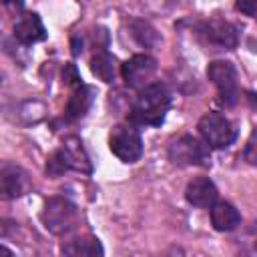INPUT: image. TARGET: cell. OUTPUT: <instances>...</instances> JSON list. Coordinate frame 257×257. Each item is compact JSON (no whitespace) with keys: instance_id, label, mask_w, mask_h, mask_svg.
<instances>
[{"instance_id":"8992f818","label":"cell","mask_w":257,"mask_h":257,"mask_svg":"<svg viewBox=\"0 0 257 257\" xmlns=\"http://www.w3.org/2000/svg\"><path fill=\"white\" fill-rule=\"evenodd\" d=\"M110 153L122 163H137L143 157V139L135 124H116L108 137Z\"/></svg>"},{"instance_id":"277c9868","label":"cell","mask_w":257,"mask_h":257,"mask_svg":"<svg viewBox=\"0 0 257 257\" xmlns=\"http://www.w3.org/2000/svg\"><path fill=\"white\" fill-rule=\"evenodd\" d=\"M199 42L207 48V50H233L237 46V28L221 18H211V20H203L197 24L195 28Z\"/></svg>"},{"instance_id":"8fae6325","label":"cell","mask_w":257,"mask_h":257,"mask_svg":"<svg viewBox=\"0 0 257 257\" xmlns=\"http://www.w3.org/2000/svg\"><path fill=\"white\" fill-rule=\"evenodd\" d=\"M12 30H14V38L24 46L36 44L46 38V28L36 12H26V14L18 16Z\"/></svg>"},{"instance_id":"5bb4252c","label":"cell","mask_w":257,"mask_h":257,"mask_svg":"<svg viewBox=\"0 0 257 257\" xmlns=\"http://www.w3.org/2000/svg\"><path fill=\"white\" fill-rule=\"evenodd\" d=\"M211 223L217 231L221 233H227V231H233L237 229V225L241 223V215L239 211L227 203V201H217L213 207H211Z\"/></svg>"},{"instance_id":"3957f363","label":"cell","mask_w":257,"mask_h":257,"mask_svg":"<svg viewBox=\"0 0 257 257\" xmlns=\"http://www.w3.org/2000/svg\"><path fill=\"white\" fill-rule=\"evenodd\" d=\"M169 161L177 167H209L211 151L205 141H199L193 135H183L175 139L167 149Z\"/></svg>"},{"instance_id":"e0dca14e","label":"cell","mask_w":257,"mask_h":257,"mask_svg":"<svg viewBox=\"0 0 257 257\" xmlns=\"http://www.w3.org/2000/svg\"><path fill=\"white\" fill-rule=\"evenodd\" d=\"M131 28H133V36H135L141 44L153 46V44L157 42V32H155V28H153L149 22H145V20H135Z\"/></svg>"},{"instance_id":"2e32d148","label":"cell","mask_w":257,"mask_h":257,"mask_svg":"<svg viewBox=\"0 0 257 257\" xmlns=\"http://www.w3.org/2000/svg\"><path fill=\"white\" fill-rule=\"evenodd\" d=\"M90 70L94 76H98L102 82H112L116 78V58L108 54L106 50H100L92 60H90Z\"/></svg>"},{"instance_id":"ac0fdd59","label":"cell","mask_w":257,"mask_h":257,"mask_svg":"<svg viewBox=\"0 0 257 257\" xmlns=\"http://www.w3.org/2000/svg\"><path fill=\"white\" fill-rule=\"evenodd\" d=\"M243 159L249 165L257 167V126L251 131V135L247 139V145H245V151H243Z\"/></svg>"},{"instance_id":"9c48e42d","label":"cell","mask_w":257,"mask_h":257,"mask_svg":"<svg viewBox=\"0 0 257 257\" xmlns=\"http://www.w3.org/2000/svg\"><path fill=\"white\" fill-rule=\"evenodd\" d=\"M157 72V60L149 54H135L120 66V74L126 82V86L137 88L139 92L153 84V76Z\"/></svg>"},{"instance_id":"ba28073f","label":"cell","mask_w":257,"mask_h":257,"mask_svg":"<svg viewBox=\"0 0 257 257\" xmlns=\"http://www.w3.org/2000/svg\"><path fill=\"white\" fill-rule=\"evenodd\" d=\"M209 80L215 84L219 102L225 106H233L239 100V82L237 70L229 60H213L207 68Z\"/></svg>"},{"instance_id":"7a4b0ae2","label":"cell","mask_w":257,"mask_h":257,"mask_svg":"<svg viewBox=\"0 0 257 257\" xmlns=\"http://www.w3.org/2000/svg\"><path fill=\"white\" fill-rule=\"evenodd\" d=\"M66 171H78L84 175L92 173V163L78 137H68L46 161V173L50 177H60Z\"/></svg>"},{"instance_id":"ffe728a7","label":"cell","mask_w":257,"mask_h":257,"mask_svg":"<svg viewBox=\"0 0 257 257\" xmlns=\"http://www.w3.org/2000/svg\"><path fill=\"white\" fill-rule=\"evenodd\" d=\"M0 253H2V257H14V253L6 247V245H2V249H0Z\"/></svg>"},{"instance_id":"4fadbf2b","label":"cell","mask_w":257,"mask_h":257,"mask_svg":"<svg viewBox=\"0 0 257 257\" xmlns=\"http://www.w3.org/2000/svg\"><path fill=\"white\" fill-rule=\"evenodd\" d=\"M92 104V88L86 86V84H80L72 90L70 98H68V104H66V110H64V120L66 122H74L78 118H82L88 108Z\"/></svg>"},{"instance_id":"5b68a950","label":"cell","mask_w":257,"mask_h":257,"mask_svg":"<svg viewBox=\"0 0 257 257\" xmlns=\"http://www.w3.org/2000/svg\"><path fill=\"white\" fill-rule=\"evenodd\" d=\"M199 135L209 149H227L237 139V126L221 112H207L199 118Z\"/></svg>"},{"instance_id":"30bf717a","label":"cell","mask_w":257,"mask_h":257,"mask_svg":"<svg viewBox=\"0 0 257 257\" xmlns=\"http://www.w3.org/2000/svg\"><path fill=\"white\" fill-rule=\"evenodd\" d=\"M30 189V179L28 173L16 165L6 163L0 171V191H2V199H16L22 197L26 191Z\"/></svg>"},{"instance_id":"9a60e30c","label":"cell","mask_w":257,"mask_h":257,"mask_svg":"<svg viewBox=\"0 0 257 257\" xmlns=\"http://www.w3.org/2000/svg\"><path fill=\"white\" fill-rule=\"evenodd\" d=\"M62 253L66 257H102V245L92 235H82L70 239L62 245Z\"/></svg>"},{"instance_id":"6da1fadb","label":"cell","mask_w":257,"mask_h":257,"mask_svg":"<svg viewBox=\"0 0 257 257\" xmlns=\"http://www.w3.org/2000/svg\"><path fill=\"white\" fill-rule=\"evenodd\" d=\"M171 108V92L165 84L153 82L139 92L131 106V124L135 126H161Z\"/></svg>"},{"instance_id":"7c38bea8","label":"cell","mask_w":257,"mask_h":257,"mask_svg":"<svg viewBox=\"0 0 257 257\" xmlns=\"http://www.w3.org/2000/svg\"><path fill=\"white\" fill-rule=\"evenodd\" d=\"M185 199L193 207H213L217 203V187L209 177H195L185 189Z\"/></svg>"},{"instance_id":"52a82bcc","label":"cell","mask_w":257,"mask_h":257,"mask_svg":"<svg viewBox=\"0 0 257 257\" xmlns=\"http://www.w3.org/2000/svg\"><path fill=\"white\" fill-rule=\"evenodd\" d=\"M44 227L50 233H68L70 229H74L76 221H78V211L74 207V203H70L64 197H50L44 203L42 215H40Z\"/></svg>"},{"instance_id":"d6986e66","label":"cell","mask_w":257,"mask_h":257,"mask_svg":"<svg viewBox=\"0 0 257 257\" xmlns=\"http://www.w3.org/2000/svg\"><path fill=\"white\" fill-rule=\"evenodd\" d=\"M62 76H64L66 84H72L74 88L82 84V80H80V76H78V72H76V66H74V64H66V66H64V70H62Z\"/></svg>"}]
</instances>
